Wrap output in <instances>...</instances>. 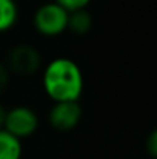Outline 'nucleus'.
Here are the masks:
<instances>
[{"label":"nucleus","mask_w":157,"mask_h":159,"mask_svg":"<svg viewBox=\"0 0 157 159\" xmlns=\"http://www.w3.org/2000/svg\"><path fill=\"white\" fill-rule=\"evenodd\" d=\"M42 85L52 102H79L85 79L77 62L69 57H57L43 68Z\"/></svg>","instance_id":"1"},{"label":"nucleus","mask_w":157,"mask_h":159,"mask_svg":"<svg viewBox=\"0 0 157 159\" xmlns=\"http://www.w3.org/2000/svg\"><path fill=\"white\" fill-rule=\"evenodd\" d=\"M5 65L11 74L19 77H33L43 66L40 51L29 43H17L6 53Z\"/></svg>","instance_id":"2"},{"label":"nucleus","mask_w":157,"mask_h":159,"mask_svg":"<svg viewBox=\"0 0 157 159\" xmlns=\"http://www.w3.org/2000/svg\"><path fill=\"white\" fill-rule=\"evenodd\" d=\"M69 12L63 9L55 2H48L40 5L33 17V25L40 36L57 37L68 30Z\"/></svg>","instance_id":"3"},{"label":"nucleus","mask_w":157,"mask_h":159,"mask_svg":"<svg viewBox=\"0 0 157 159\" xmlns=\"http://www.w3.org/2000/svg\"><path fill=\"white\" fill-rule=\"evenodd\" d=\"M37 128H39V116L31 107L17 105L6 111L3 130L15 136L17 139L22 141L25 138L33 136L37 131Z\"/></svg>","instance_id":"4"},{"label":"nucleus","mask_w":157,"mask_h":159,"mask_svg":"<svg viewBox=\"0 0 157 159\" xmlns=\"http://www.w3.org/2000/svg\"><path fill=\"white\" fill-rule=\"evenodd\" d=\"M48 117L54 130L71 131L82 119V107L79 102H54Z\"/></svg>","instance_id":"5"},{"label":"nucleus","mask_w":157,"mask_h":159,"mask_svg":"<svg viewBox=\"0 0 157 159\" xmlns=\"http://www.w3.org/2000/svg\"><path fill=\"white\" fill-rule=\"evenodd\" d=\"M93 16L88 9H79L69 12L68 17V30L76 36H85L93 30Z\"/></svg>","instance_id":"6"},{"label":"nucleus","mask_w":157,"mask_h":159,"mask_svg":"<svg viewBox=\"0 0 157 159\" xmlns=\"http://www.w3.org/2000/svg\"><path fill=\"white\" fill-rule=\"evenodd\" d=\"M22 141L6 130H0V159H22Z\"/></svg>","instance_id":"7"},{"label":"nucleus","mask_w":157,"mask_h":159,"mask_svg":"<svg viewBox=\"0 0 157 159\" xmlns=\"http://www.w3.org/2000/svg\"><path fill=\"white\" fill-rule=\"evenodd\" d=\"M19 20V6L15 0H0V33L15 26Z\"/></svg>","instance_id":"8"},{"label":"nucleus","mask_w":157,"mask_h":159,"mask_svg":"<svg viewBox=\"0 0 157 159\" xmlns=\"http://www.w3.org/2000/svg\"><path fill=\"white\" fill-rule=\"evenodd\" d=\"M57 5H60L68 12H74L79 9H86V6L91 3V0H52Z\"/></svg>","instance_id":"9"},{"label":"nucleus","mask_w":157,"mask_h":159,"mask_svg":"<svg viewBox=\"0 0 157 159\" xmlns=\"http://www.w3.org/2000/svg\"><path fill=\"white\" fill-rule=\"evenodd\" d=\"M9 82H11V73L6 68L5 62L0 60V94L6 91V88L9 87Z\"/></svg>","instance_id":"10"},{"label":"nucleus","mask_w":157,"mask_h":159,"mask_svg":"<svg viewBox=\"0 0 157 159\" xmlns=\"http://www.w3.org/2000/svg\"><path fill=\"white\" fill-rule=\"evenodd\" d=\"M146 152L151 158L157 159V128H154L146 138Z\"/></svg>","instance_id":"11"},{"label":"nucleus","mask_w":157,"mask_h":159,"mask_svg":"<svg viewBox=\"0 0 157 159\" xmlns=\"http://www.w3.org/2000/svg\"><path fill=\"white\" fill-rule=\"evenodd\" d=\"M6 108L0 104V130H3V127H5V119H6Z\"/></svg>","instance_id":"12"}]
</instances>
